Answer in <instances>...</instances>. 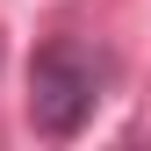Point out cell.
<instances>
[{
  "label": "cell",
  "instance_id": "6da1fadb",
  "mask_svg": "<svg viewBox=\"0 0 151 151\" xmlns=\"http://www.w3.org/2000/svg\"><path fill=\"white\" fill-rule=\"evenodd\" d=\"M101 86H108L101 50H86L79 36H50L29 58V129L50 144H72L101 108Z\"/></svg>",
  "mask_w": 151,
  "mask_h": 151
}]
</instances>
